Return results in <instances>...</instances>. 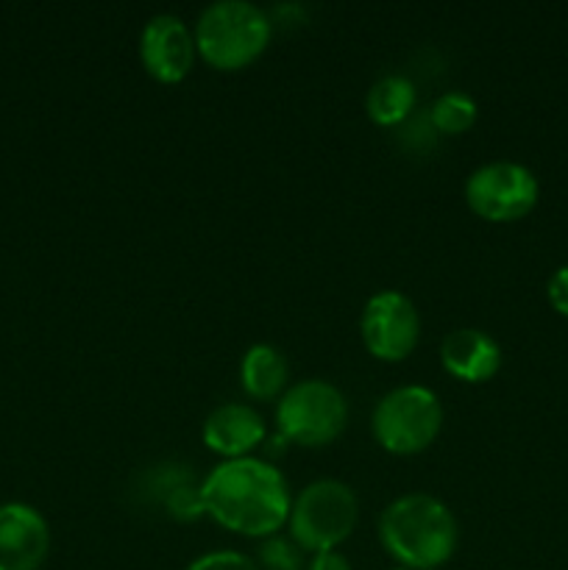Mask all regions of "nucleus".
I'll list each match as a JSON object with an SVG mask.
<instances>
[{
    "instance_id": "3",
    "label": "nucleus",
    "mask_w": 568,
    "mask_h": 570,
    "mask_svg": "<svg viewBox=\"0 0 568 570\" xmlns=\"http://www.w3.org/2000/svg\"><path fill=\"white\" fill-rule=\"evenodd\" d=\"M193 31L200 59L217 70H239L265 53L273 22L254 0H212L200 9Z\"/></svg>"
},
{
    "instance_id": "7",
    "label": "nucleus",
    "mask_w": 568,
    "mask_h": 570,
    "mask_svg": "<svg viewBox=\"0 0 568 570\" xmlns=\"http://www.w3.org/2000/svg\"><path fill=\"white\" fill-rule=\"evenodd\" d=\"M538 176L521 161H484L466 178L468 209L490 223L521 220L538 206Z\"/></svg>"
},
{
    "instance_id": "9",
    "label": "nucleus",
    "mask_w": 568,
    "mask_h": 570,
    "mask_svg": "<svg viewBox=\"0 0 568 570\" xmlns=\"http://www.w3.org/2000/svg\"><path fill=\"white\" fill-rule=\"evenodd\" d=\"M195 31L184 17L159 11L148 17L139 31V61L145 72L161 83H178L195 65Z\"/></svg>"
},
{
    "instance_id": "14",
    "label": "nucleus",
    "mask_w": 568,
    "mask_h": 570,
    "mask_svg": "<svg viewBox=\"0 0 568 570\" xmlns=\"http://www.w3.org/2000/svg\"><path fill=\"white\" fill-rule=\"evenodd\" d=\"M415 100L418 89L412 78L401 76V72H388V76L376 78L368 89L365 111L379 126H395V122L410 117V111L415 109Z\"/></svg>"
},
{
    "instance_id": "11",
    "label": "nucleus",
    "mask_w": 568,
    "mask_h": 570,
    "mask_svg": "<svg viewBox=\"0 0 568 570\" xmlns=\"http://www.w3.org/2000/svg\"><path fill=\"white\" fill-rule=\"evenodd\" d=\"M200 438H204L206 449L215 454L226 456V460H239L259 449L262 440L267 438V426L256 406L226 401L206 415Z\"/></svg>"
},
{
    "instance_id": "19",
    "label": "nucleus",
    "mask_w": 568,
    "mask_h": 570,
    "mask_svg": "<svg viewBox=\"0 0 568 570\" xmlns=\"http://www.w3.org/2000/svg\"><path fill=\"white\" fill-rule=\"evenodd\" d=\"M306 570H351V562L340 549L317 551V554H312Z\"/></svg>"
},
{
    "instance_id": "1",
    "label": "nucleus",
    "mask_w": 568,
    "mask_h": 570,
    "mask_svg": "<svg viewBox=\"0 0 568 570\" xmlns=\"http://www.w3.org/2000/svg\"><path fill=\"white\" fill-rule=\"evenodd\" d=\"M204 515L245 538H271L284 529L293 493L273 462L259 456L223 460L198 484Z\"/></svg>"
},
{
    "instance_id": "10",
    "label": "nucleus",
    "mask_w": 568,
    "mask_h": 570,
    "mask_svg": "<svg viewBox=\"0 0 568 570\" xmlns=\"http://www.w3.org/2000/svg\"><path fill=\"white\" fill-rule=\"evenodd\" d=\"M50 527L31 504H0V570H39L48 560Z\"/></svg>"
},
{
    "instance_id": "5",
    "label": "nucleus",
    "mask_w": 568,
    "mask_h": 570,
    "mask_svg": "<svg viewBox=\"0 0 568 570\" xmlns=\"http://www.w3.org/2000/svg\"><path fill=\"white\" fill-rule=\"evenodd\" d=\"M376 443L388 454L412 456L427 451L443 429V404L423 384H401L376 401L371 415Z\"/></svg>"
},
{
    "instance_id": "12",
    "label": "nucleus",
    "mask_w": 568,
    "mask_h": 570,
    "mask_svg": "<svg viewBox=\"0 0 568 570\" xmlns=\"http://www.w3.org/2000/svg\"><path fill=\"white\" fill-rule=\"evenodd\" d=\"M440 362L460 382L482 384L501 371V345L484 328H451L440 343Z\"/></svg>"
},
{
    "instance_id": "17",
    "label": "nucleus",
    "mask_w": 568,
    "mask_h": 570,
    "mask_svg": "<svg viewBox=\"0 0 568 570\" xmlns=\"http://www.w3.org/2000/svg\"><path fill=\"white\" fill-rule=\"evenodd\" d=\"M184 570H262L256 566V560H251L248 554L234 549H217V551H206L200 554L198 560L189 562Z\"/></svg>"
},
{
    "instance_id": "6",
    "label": "nucleus",
    "mask_w": 568,
    "mask_h": 570,
    "mask_svg": "<svg viewBox=\"0 0 568 570\" xmlns=\"http://www.w3.org/2000/svg\"><path fill=\"white\" fill-rule=\"evenodd\" d=\"M349 423V401L326 379H301L276 401L278 434L290 443L321 449L337 440Z\"/></svg>"
},
{
    "instance_id": "8",
    "label": "nucleus",
    "mask_w": 568,
    "mask_h": 570,
    "mask_svg": "<svg viewBox=\"0 0 568 570\" xmlns=\"http://www.w3.org/2000/svg\"><path fill=\"white\" fill-rule=\"evenodd\" d=\"M360 334L368 354L382 362H401L421 340V315L410 295L401 289H382L365 301L360 315Z\"/></svg>"
},
{
    "instance_id": "4",
    "label": "nucleus",
    "mask_w": 568,
    "mask_h": 570,
    "mask_svg": "<svg viewBox=\"0 0 568 570\" xmlns=\"http://www.w3.org/2000/svg\"><path fill=\"white\" fill-rule=\"evenodd\" d=\"M360 521V499L343 479H315L293 499L287 532L310 554L332 551L351 538Z\"/></svg>"
},
{
    "instance_id": "20",
    "label": "nucleus",
    "mask_w": 568,
    "mask_h": 570,
    "mask_svg": "<svg viewBox=\"0 0 568 570\" xmlns=\"http://www.w3.org/2000/svg\"><path fill=\"white\" fill-rule=\"evenodd\" d=\"M390 570H410V568H401V566H395V568H390Z\"/></svg>"
},
{
    "instance_id": "2",
    "label": "nucleus",
    "mask_w": 568,
    "mask_h": 570,
    "mask_svg": "<svg viewBox=\"0 0 568 570\" xmlns=\"http://www.w3.org/2000/svg\"><path fill=\"white\" fill-rule=\"evenodd\" d=\"M379 543L401 568L434 570L454 557L460 523L438 495L404 493L379 515Z\"/></svg>"
},
{
    "instance_id": "16",
    "label": "nucleus",
    "mask_w": 568,
    "mask_h": 570,
    "mask_svg": "<svg viewBox=\"0 0 568 570\" xmlns=\"http://www.w3.org/2000/svg\"><path fill=\"white\" fill-rule=\"evenodd\" d=\"M306 551L284 534H271L256 549V566L265 570H304Z\"/></svg>"
},
{
    "instance_id": "15",
    "label": "nucleus",
    "mask_w": 568,
    "mask_h": 570,
    "mask_svg": "<svg viewBox=\"0 0 568 570\" xmlns=\"http://www.w3.org/2000/svg\"><path fill=\"white\" fill-rule=\"evenodd\" d=\"M477 111L479 106L473 95H468L466 89H449L429 106V120L440 134H462L473 126Z\"/></svg>"
},
{
    "instance_id": "18",
    "label": "nucleus",
    "mask_w": 568,
    "mask_h": 570,
    "mask_svg": "<svg viewBox=\"0 0 568 570\" xmlns=\"http://www.w3.org/2000/svg\"><path fill=\"white\" fill-rule=\"evenodd\" d=\"M546 298H549L551 309L557 315L568 317V265L557 267L549 276V284H546Z\"/></svg>"
},
{
    "instance_id": "13",
    "label": "nucleus",
    "mask_w": 568,
    "mask_h": 570,
    "mask_svg": "<svg viewBox=\"0 0 568 570\" xmlns=\"http://www.w3.org/2000/svg\"><path fill=\"white\" fill-rule=\"evenodd\" d=\"M239 384L256 401L282 399L290 387V362L282 348L271 343H254L239 360Z\"/></svg>"
}]
</instances>
